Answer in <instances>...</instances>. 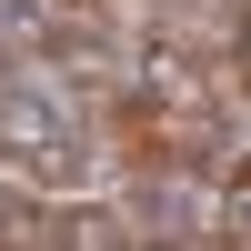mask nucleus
<instances>
[{
  "label": "nucleus",
  "mask_w": 251,
  "mask_h": 251,
  "mask_svg": "<svg viewBox=\"0 0 251 251\" xmlns=\"http://www.w3.org/2000/svg\"><path fill=\"white\" fill-rule=\"evenodd\" d=\"M40 251H141L121 201H50L40 211Z\"/></svg>",
  "instance_id": "nucleus-1"
}]
</instances>
